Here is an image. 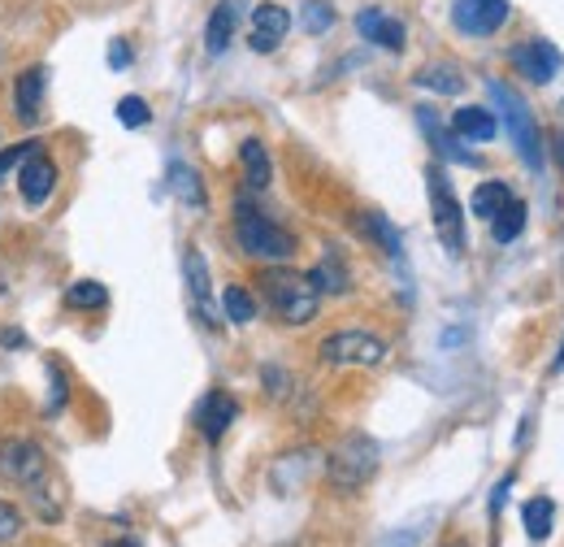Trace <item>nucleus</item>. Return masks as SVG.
<instances>
[{
  "label": "nucleus",
  "instance_id": "obj_3",
  "mask_svg": "<svg viewBox=\"0 0 564 547\" xmlns=\"http://www.w3.org/2000/svg\"><path fill=\"white\" fill-rule=\"evenodd\" d=\"M377 460H382V451H377V443H373L369 434H347V438L330 451L325 478H330V486H338V491H360V486L377 473Z\"/></svg>",
  "mask_w": 564,
  "mask_h": 547
},
{
  "label": "nucleus",
  "instance_id": "obj_32",
  "mask_svg": "<svg viewBox=\"0 0 564 547\" xmlns=\"http://www.w3.org/2000/svg\"><path fill=\"white\" fill-rule=\"evenodd\" d=\"M22 534V512L9 504V499H0V543H9V538H17Z\"/></svg>",
  "mask_w": 564,
  "mask_h": 547
},
{
  "label": "nucleus",
  "instance_id": "obj_27",
  "mask_svg": "<svg viewBox=\"0 0 564 547\" xmlns=\"http://www.w3.org/2000/svg\"><path fill=\"white\" fill-rule=\"evenodd\" d=\"M221 313H226L234 326H247V321L256 317V300H252V291L239 287V282L226 287V291H221Z\"/></svg>",
  "mask_w": 564,
  "mask_h": 547
},
{
  "label": "nucleus",
  "instance_id": "obj_20",
  "mask_svg": "<svg viewBox=\"0 0 564 547\" xmlns=\"http://www.w3.org/2000/svg\"><path fill=\"white\" fill-rule=\"evenodd\" d=\"M356 226H360V230H364V234H369L386 256H395V260L403 256V239H399V230L386 221V213H373V208H369V213L356 217Z\"/></svg>",
  "mask_w": 564,
  "mask_h": 547
},
{
  "label": "nucleus",
  "instance_id": "obj_24",
  "mask_svg": "<svg viewBox=\"0 0 564 547\" xmlns=\"http://www.w3.org/2000/svg\"><path fill=\"white\" fill-rule=\"evenodd\" d=\"M508 200H512V187H508V182H477L469 204H473V213H477V217H486V221H490V217H495Z\"/></svg>",
  "mask_w": 564,
  "mask_h": 547
},
{
  "label": "nucleus",
  "instance_id": "obj_5",
  "mask_svg": "<svg viewBox=\"0 0 564 547\" xmlns=\"http://www.w3.org/2000/svg\"><path fill=\"white\" fill-rule=\"evenodd\" d=\"M425 191H430V217H434L438 243H443L451 256H460V252H464V213H460V200H456V191H451V178H447L438 165L425 169Z\"/></svg>",
  "mask_w": 564,
  "mask_h": 547
},
{
  "label": "nucleus",
  "instance_id": "obj_15",
  "mask_svg": "<svg viewBox=\"0 0 564 547\" xmlns=\"http://www.w3.org/2000/svg\"><path fill=\"white\" fill-rule=\"evenodd\" d=\"M416 122H421V130H425V139H430V148H434L443 161H456V165H477V156H473L469 148H460V139H456L451 130H443V122H438V113H434V109H416Z\"/></svg>",
  "mask_w": 564,
  "mask_h": 547
},
{
  "label": "nucleus",
  "instance_id": "obj_8",
  "mask_svg": "<svg viewBox=\"0 0 564 547\" xmlns=\"http://www.w3.org/2000/svg\"><path fill=\"white\" fill-rule=\"evenodd\" d=\"M512 65L529 78V82H551L564 69V52L551 39H525L512 48Z\"/></svg>",
  "mask_w": 564,
  "mask_h": 547
},
{
  "label": "nucleus",
  "instance_id": "obj_13",
  "mask_svg": "<svg viewBox=\"0 0 564 547\" xmlns=\"http://www.w3.org/2000/svg\"><path fill=\"white\" fill-rule=\"evenodd\" d=\"M234 417H239V404H234V395H226V391H208V395L200 399V408H195V425H200V434H204L208 443H217V438L230 430Z\"/></svg>",
  "mask_w": 564,
  "mask_h": 547
},
{
  "label": "nucleus",
  "instance_id": "obj_35",
  "mask_svg": "<svg viewBox=\"0 0 564 547\" xmlns=\"http://www.w3.org/2000/svg\"><path fill=\"white\" fill-rule=\"evenodd\" d=\"M555 369H564V347H560V356H555Z\"/></svg>",
  "mask_w": 564,
  "mask_h": 547
},
{
  "label": "nucleus",
  "instance_id": "obj_22",
  "mask_svg": "<svg viewBox=\"0 0 564 547\" xmlns=\"http://www.w3.org/2000/svg\"><path fill=\"white\" fill-rule=\"evenodd\" d=\"M169 191H174L187 208H204V187H200L195 169H191V165H182V161H174V165H169Z\"/></svg>",
  "mask_w": 564,
  "mask_h": 547
},
{
  "label": "nucleus",
  "instance_id": "obj_33",
  "mask_svg": "<svg viewBox=\"0 0 564 547\" xmlns=\"http://www.w3.org/2000/svg\"><path fill=\"white\" fill-rule=\"evenodd\" d=\"M126 61H130V48H126V43H113V48H108V65H126Z\"/></svg>",
  "mask_w": 564,
  "mask_h": 547
},
{
  "label": "nucleus",
  "instance_id": "obj_31",
  "mask_svg": "<svg viewBox=\"0 0 564 547\" xmlns=\"http://www.w3.org/2000/svg\"><path fill=\"white\" fill-rule=\"evenodd\" d=\"M35 148H39V139H22V143H13V148H0V178H4L9 169H17Z\"/></svg>",
  "mask_w": 564,
  "mask_h": 547
},
{
  "label": "nucleus",
  "instance_id": "obj_19",
  "mask_svg": "<svg viewBox=\"0 0 564 547\" xmlns=\"http://www.w3.org/2000/svg\"><path fill=\"white\" fill-rule=\"evenodd\" d=\"M239 165H243V182H247L252 191H265V187H269L273 165H269V152H265L260 139H243V143H239Z\"/></svg>",
  "mask_w": 564,
  "mask_h": 547
},
{
  "label": "nucleus",
  "instance_id": "obj_25",
  "mask_svg": "<svg viewBox=\"0 0 564 547\" xmlns=\"http://www.w3.org/2000/svg\"><path fill=\"white\" fill-rule=\"evenodd\" d=\"M308 278H312V287L317 291H347V265L338 260V252H325L321 256V265L317 269H308Z\"/></svg>",
  "mask_w": 564,
  "mask_h": 547
},
{
  "label": "nucleus",
  "instance_id": "obj_28",
  "mask_svg": "<svg viewBox=\"0 0 564 547\" xmlns=\"http://www.w3.org/2000/svg\"><path fill=\"white\" fill-rule=\"evenodd\" d=\"M65 304H69V308H104V304H108V291H104L95 278H82V282H74V287L65 291Z\"/></svg>",
  "mask_w": 564,
  "mask_h": 547
},
{
  "label": "nucleus",
  "instance_id": "obj_26",
  "mask_svg": "<svg viewBox=\"0 0 564 547\" xmlns=\"http://www.w3.org/2000/svg\"><path fill=\"white\" fill-rule=\"evenodd\" d=\"M416 82L430 87V91H438V96H460V91H464V78H460L456 65H425V69L416 74Z\"/></svg>",
  "mask_w": 564,
  "mask_h": 547
},
{
  "label": "nucleus",
  "instance_id": "obj_17",
  "mask_svg": "<svg viewBox=\"0 0 564 547\" xmlns=\"http://www.w3.org/2000/svg\"><path fill=\"white\" fill-rule=\"evenodd\" d=\"M495 130H499V122H495V113L482 109V104H464V109L451 113V135H456V139L486 143V139H495Z\"/></svg>",
  "mask_w": 564,
  "mask_h": 547
},
{
  "label": "nucleus",
  "instance_id": "obj_2",
  "mask_svg": "<svg viewBox=\"0 0 564 547\" xmlns=\"http://www.w3.org/2000/svg\"><path fill=\"white\" fill-rule=\"evenodd\" d=\"M260 295L286 326H308L317 317V308H321V291L312 287V278L295 274V269H282V265L260 274Z\"/></svg>",
  "mask_w": 564,
  "mask_h": 547
},
{
  "label": "nucleus",
  "instance_id": "obj_23",
  "mask_svg": "<svg viewBox=\"0 0 564 547\" xmlns=\"http://www.w3.org/2000/svg\"><path fill=\"white\" fill-rule=\"evenodd\" d=\"M521 230H525V204L512 195V200L490 217V234H495V243H512Z\"/></svg>",
  "mask_w": 564,
  "mask_h": 547
},
{
  "label": "nucleus",
  "instance_id": "obj_7",
  "mask_svg": "<svg viewBox=\"0 0 564 547\" xmlns=\"http://www.w3.org/2000/svg\"><path fill=\"white\" fill-rule=\"evenodd\" d=\"M321 360L325 365H382L386 360V343L369 330H338L321 339Z\"/></svg>",
  "mask_w": 564,
  "mask_h": 547
},
{
  "label": "nucleus",
  "instance_id": "obj_34",
  "mask_svg": "<svg viewBox=\"0 0 564 547\" xmlns=\"http://www.w3.org/2000/svg\"><path fill=\"white\" fill-rule=\"evenodd\" d=\"M104 547H143V543H139V538H108Z\"/></svg>",
  "mask_w": 564,
  "mask_h": 547
},
{
  "label": "nucleus",
  "instance_id": "obj_21",
  "mask_svg": "<svg viewBox=\"0 0 564 547\" xmlns=\"http://www.w3.org/2000/svg\"><path fill=\"white\" fill-rule=\"evenodd\" d=\"M521 521H525V534H529L534 543H542V538L551 534V525H555V504H551L547 495H534V499H525Z\"/></svg>",
  "mask_w": 564,
  "mask_h": 547
},
{
  "label": "nucleus",
  "instance_id": "obj_10",
  "mask_svg": "<svg viewBox=\"0 0 564 547\" xmlns=\"http://www.w3.org/2000/svg\"><path fill=\"white\" fill-rule=\"evenodd\" d=\"M52 187H56V161L43 152V143L17 165V191H22V200L30 204V208H39L48 195H52Z\"/></svg>",
  "mask_w": 564,
  "mask_h": 547
},
{
  "label": "nucleus",
  "instance_id": "obj_14",
  "mask_svg": "<svg viewBox=\"0 0 564 547\" xmlns=\"http://www.w3.org/2000/svg\"><path fill=\"white\" fill-rule=\"evenodd\" d=\"M43 87H48V69L43 65H30L13 78V117L17 122H35L39 109H43Z\"/></svg>",
  "mask_w": 564,
  "mask_h": 547
},
{
  "label": "nucleus",
  "instance_id": "obj_29",
  "mask_svg": "<svg viewBox=\"0 0 564 547\" xmlns=\"http://www.w3.org/2000/svg\"><path fill=\"white\" fill-rule=\"evenodd\" d=\"M148 117H152V113H148V100H143V96H121V100H117V122H121V126L139 130V126H148Z\"/></svg>",
  "mask_w": 564,
  "mask_h": 547
},
{
  "label": "nucleus",
  "instance_id": "obj_18",
  "mask_svg": "<svg viewBox=\"0 0 564 547\" xmlns=\"http://www.w3.org/2000/svg\"><path fill=\"white\" fill-rule=\"evenodd\" d=\"M234 26H239V0H217V9L208 13V26H204V48L213 56H221L234 39Z\"/></svg>",
  "mask_w": 564,
  "mask_h": 547
},
{
  "label": "nucleus",
  "instance_id": "obj_12",
  "mask_svg": "<svg viewBox=\"0 0 564 547\" xmlns=\"http://www.w3.org/2000/svg\"><path fill=\"white\" fill-rule=\"evenodd\" d=\"M286 30H291V13L282 4H256L252 9V39L247 43L256 52H273L286 39Z\"/></svg>",
  "mask_w": 564,
  "mask_h": 547
},
{
  "label": "nucleus",
  "instance_id": "obj_16",
  "mask_svg": "<svg viewBox=\"0 0 564 547\" xmlns=\"http://www.w3.org/2000/svg\"><path fill=\"white\" fill-rule=\"evenodd\" d=\"M356 26H360V35H364V39H373V43H377V48H386V52H399V48H403V39H408L403 22H399V17H390V13H382V9H364V13L356 17Z\"/></svg>",
  "mask_w": 564,
  "mask_h": 547
},
{
  "label": "nucleus",
  "instance_id": "obj_30",
  "mask_svg": "<svg viewBox=\"0 0 564 547\" xmlns=\"http://www.w3.org/2000/svg\"><path fill=\"white\" fill-rule=\"evenodd\" d=\"M299 22H304V30H308V35H321V30H330V22H334V9H330L325 0H308Z\"/></svg>",
  "mask_w": 564,
  "mask_h": 547
},
{
  "label": "nucleus",
  "instance_id": "obj_1",
  "mask_svg": "<svg viewBox=\"0 0 564 547\" xmlns=\"http://www.w3.org/2000/svg\"><path fill=\"white\" fill-rule=\"evenodd\" d=\"M234 239L239 247L252 256V260H269V265H282L295 256V234L286 226H278L273 217H265L252 200H239L234 204Z\"/></svg>",
  "mask_w": 564,
  "mask_h": 547
},
{
  "label": "nucleus",
  "instance_id": "obj_9",
  "mask_svg": "<svg viewBox=\"0 0 564 547\" xmlns=\"http://www.w3.org/2000/svg\"><path fill=\"white\" fill-rule=\"evenodd\" d=\"M512 4L508 0H456L451 4V22L464 35H495L508 22Z\"/></svg>",
  "mask_w": 564,
  "mask_h": 547
},
{
  "label": "nucleus",
  "instance_id": "obj_4",
  "mask_svg": "<svg viewBox=\"0 0 564 547\" xmlns=\"http://www.w3.org/2000/svg\"><path fill=\"white\" fill-rule=\"evenodd\" d=\"M490 100L499 104L503 126H508V135H512V143H516L521 161L538 174V169H542V135H538V122H534L529 104H525L512 87H503V82H490Z\"/></svg>",
  "mask_w": 564,
  "mask_h": 547
},
{
  "label": "nucleus",
  "instance_id": "obj_11",
  "mask_svg": "<svg viewBox=\"0 0 564 547\" xmlns=\"http://www.w3.org/2000/svg\"><path fill=\"white\" fill-rule=\"evenodd\" d=\"M182 274H187V295H191L195 317L204 326H217L221 317H217V304H213V278H208V265H204V256L195 247L182 252Z\"/></svg>",
  "mask_w": 564,
  "mask_h": 547
},
{
  "label": "nucleus",
  "instance_id": "obj_6",
  "mask_svg": "<svg viewBox=\"0 0 564 547\" xmlns=\"http://www.w3.org/2000/svg\"><path fill=\"white\" fill-rule=\"evenodd\" d=\"M0 478L9 486H22L30 495H39L48 486V456L39 443L30 438H4L0 443Z\"/></svg>",
  "mask_w": 564,
  "mask_h": 547
}]
</instances>
